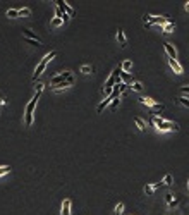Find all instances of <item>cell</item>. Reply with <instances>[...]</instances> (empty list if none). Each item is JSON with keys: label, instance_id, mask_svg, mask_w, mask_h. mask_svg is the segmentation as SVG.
Masks as SVG:
<instances>
[{"label": "cell", "instance_id": "1", "mask_svg": "<svg viewBox=\"0 0 189 215\" xmlns=\"http://www.w3.org/2000/svg\"><path fill=\"white\" fill-rule=\"evenodd\" d=\"M43 88H45L43 83H36V93H34V97L29 100V103L26 105V112H24V124H26V126H31V124H33L34 108H36V103H38V100H40L41 93H43Z\"/></svg>", "mask_w": 189, "mask_h": 215}, {"label": "cell", "instance_id": "2", "mask_svg": "<svg viewBox=\"0 0 189 215\" xmlns=\"http://www.w3.org/2000/svg\"><path fill=\"white\" fill-rule=\"evenodd\" d=\"M151 124L156 127L158 131H179V124L177 122H172V121H167L163 119L162 115H153L151 119Z\"/></svg>", "mask_w": 189, "mask_h": 215}, {"label": "cell", "instance_id": "3", "mask_svg": "<svg viewBox=\"0 0 189 215\" xmlns=\"http://www.w3.org/2000/svg\"><path fill=\"white\" fill-rule=\"evenodd\" d=\"M55 57H57V52H55V50H52V52H50V53H47V55H45L43 59L40 60V62H38L36 69H34V74H33V81H36V78H40V76L43 74V71L47 69L48 62H50L52 59H55Z\"/></svg>", "mask_w": 189, "mask_h": 215}, {"label": "cell", "instance_id": "4", "mask_svg": "<svg viewBox=\"0 0 189 215\" xmlns=\"http://www.w3.org/2000/svg\"><path fill=\"white\" fill-rule=\"evenodd\" d=\"M69 79H74V76H72V72H69V71H64V72H60V74L53 76V78L50 79V85H52V88H53V86H57V85H62V83L69 81Z\"/></svg>", "mask_w": 189, "mask_h": 215}, {"label": "cell", "instance_id": "5", "mask_svg": "<svg viewBox=\"0 0 189 215\" xmlns=\"http://www.w3.org/2000/svg\"><path fill=\"white\" fill-rule=\"evenodd\" d=\"M57 9H59V11L62 12V14H67L69 17H72V16L76 14L74 9L70 7V5L67 4V2H64V0H57Z\"/></svg>", "mask_w": 189, "mask_h": 215}, {"label": "cell", "instance_id": "6", "mask_svg": "<svg viewBox=\"0 0 189 215\" xmlns=\"http://www.w3.org/2000/svg\"><path fill=\"white\" fill-rule=\"evenodd\" d=\"M169 22V17L167 16H163V17H160V16H151V19H150L148 24H145L146 28H151V26H160L162 28L163 24H167Z\"/></svg>", "mask_w": 189, "mask_h": 215}, {"label": "cell", "instance_id": "7", "mask_svg": "<svg viewBox=\"0 0 189 215\" xmlns=\"http://www.w3.org/2000/svg\"><path fill=\"white\" fill-rule=\"evenodd\" d=\"M163 48H165V53H167V57H169V59L177 60V52H175L174 45H172V43H169V41H165V43H163Z\"/></svg>", "mask_w": 189, "mask_h": 215}, {"label": "cell", "instance_id": "8", "mask_svg": "<svg viewBox=\"0 0 189 215\" xmlns=\"http://www.w3.org/2000/svg\"><path fill=\"white\" fill-rule=\"evenodd\" d=\"M117 41H119L120 48H126V45H127V36H126V33H124L122 28H119V30H117Z\"/></svg>", "mask_w": 189, "mask_h": 215}, {"label": "cell", "instance_id": "9", "mask_svg": "<svg viewBox=\"0 0 189 215\" xmlns=\"http://www.w3.org/2000/svg\"><path fill=\"white\" fill-rule=\"evenodd\" d=\"M169 60V66L172 67V71H174L175 74H182L184 72V69H182V66L179 64V60H174V59H167Z\"/></svg>", "mask_w": 189, "mask_h": 215}, {"label": "cell", "instance_id": "10", "mask_svg": "<svg viewBox=\"0 0 189 215\" xmlns=\"http://www.w3.org/2000/svg\"><path fill=\"white\" fill-rule=\"evenodd\" d=\"M114 98H115L114 95H110V97H107V98H105V100H103V102H101V103L97 107V112H98V114H101V112H103L107 107H110V102L114 100Z\"/></svg>", "mask_w": 189, "mask_h": 215}, {"label": "cell", "instance_id": "11", "mask_svg": "<svg viewBox=\"0 0 189 215\" xmlns=\"http://www.w3.org/2000/svg\"><path fill=\"white\" fill-rule=\"evenodd\" d=\"M70 205H72V201H70L69 198H65V200L62 201V210H60V215H70Z\"/></svg>", "mask_w": 189, "mask_h": 215}, {"label": "cell", "instance_id": "12", "mask_svg": "<svg viewBox=\"0 0 189 215\" xmlns=\"http://www.w3.org/2000/svg\"><path fill=\"white\" fill-rule=\"evenodd\" d=\"M74 85V79H69V81H65V83H62V85H57V86H53V91L55 93H59V91H62V89H67V88H70V86Z\"/></svg>", "mask_w": 189, "mask_h": 215}, {"label": "cell", "instance_id": "13", "mask_svg": "<svg viewBox=\"0 0 189 215\" xmlns=\"http://www.w3.org/2000/svg\"><path fill=\"white\" fill-rule=\"evenodd\" d=\"M22 36L26 38V40H34V41H41L40 38L36 36V34L33 33L31 30H22Z\"/></svg>", "mask_w": 189, "mask_h": 215}, {"label": "cell", "instance_id": "14", "mask_svg": "<svg viewBox=\"0 0 189 215\" xmlns=\"http://www.w3.org/2000/svg\"><path fill=\"white\" fill-rule=\"evenodd\" d=\"M174 30H175V24H174V22H170V21H169L167 24H163V26L160 28V31H163V33H172Z\"/></svg>", "mask_w": 189, "mask_h": 215}, {"label": "cell", "instance_id": "15", "mask_svg": "<svg viewBox=\"0 0 189 215\" xmlns=\"http://www.w3.org/2000/svg\"><path fill=\"white\" fill-rule=\"evenodd\" d=\"M175 103L182 105V107H186V108H189V98L187 97H177V98H175Z\"/></svg>", "mask_w": 189, "mask_h": 215}, {"label": "cell", "instance_id": "16", "mask_svg": "<svg viewBox=\"0 0 189 215\" xmlns=\"http://www.w3.org/2000/svg\"><path fill=\"white\" fill-rule=\"evenodd\" d=\"M150 108H151V114H155V115H158V114H162V112H163V105L162 103H156V102Z\"/></svg>", "mask_w": 189, "mask_h": 215}, {"label": "cell", "instance_id": "17", "mask_svg": "<svg viewBox=\"0 0 189 215\" xmlns=\"http://www.w3.org/2000/svg\"><path fill=\"white\" fill-rule=\"evenodd\" d=\"M134 122H136V126H137L139 131H146V122L141 117H134Z\"/></svg>", "mask_w": 189, "mask_h": 215}, {"label": "cell", "instance_id": "18", "mask_svg": "<svg viewBox=\"0 0 189 215\" xmlns=\"http://www.w3.org/2000/svg\"><path fill=\"white\" fill-rule=\"evenodd\" d=\"M131 67H133V62H131L129 59H127V60H124V62L120 64V69H122V72H129V71H131Z\"/></svg>", "mask_w": 189, "mask_h": 215}, {"label": "cell", "instance_id": "19", "mask_svg": "<svg viewBox=\"0 0 189 215\" xmlns=\"http://www.w3.org/2000/svg\"><path fill=\"white\" fill-rule=\"evenodd\" d=\"M127 88H131L133 91H137V93L143 91V85H141V83H137V81H133L129 86H127Z\"/></svg>", "mask_w": 189, "mask_h": 215}, {"label": "cell", "instance_id": "20", "mask_svg": "<svg viewBox=\"0 0 189 215\" xmlns=\"http://www.w3.org/2000/svg\"><path fill=\"white\" fill-rule=\"evenodd\" d=\"M5 16H7V17H11V19L19 17V9H9V11L5 12Z\"/></svg>", "mask_w": 189, "mask_h": 215}, {"label": "cell", "instance_id": "21", "mask_svg": "<svg viewBox=\"0 0 189 215\" xmlns=\"http://www.w3.org/2000/svg\"><path fill=\"white\" fill-rule=\"evenodd\" d=\"M172 182H174L172 174H167L165 177H163V181H162V186H172Z\"/></svg>", "mask_w": 189, "mask_h": 215}, {"label": "cell", "instance_id": "22", "mask_svg": "<svg viewBox=\"0 0 189 215\" xmlns=\"http://www.w3.org/2000/svg\"><path fill=\"white\" fill-rule=\"evenodd\" d=\"M156 191V188H155V184H146L145 186V193L148 194V196H151L153 193Z\"/></svg>", "mask_w": 189, "mask_h": 215}, {"label": "cell", "instance_id": "23", "mask_svg": "<svg viewBox=\"0 0 189 215\" xmlns=\"http://www.w3.org/2000/svg\"><path fill=\"white\" fill-rule=\"evenodd\" d=\"M139 103H143V105H148V107H151V105L155 103V100H151V98H148V97H143V98H139Z\"/></svg>", "mask_w": 189, "mask_h": 215}, {"label": "cell", "instance_id": "24", "mask_svg": "<svg viewBox=\"0 0 189 215\" xmlns=\"http://www.w3.org/2000/svg\"><path fill=\"white\" fill-rule=\"evenodd\" d=\"M172 196H174V194H167V196H165V201H167L169 207H174V205L177 203V200H174Z\"/></svg>", "mask_w": 189, "mask_h": 215}, {"label": "cell", "instance_id": "25", "mask_svg": "<svg viewBox=\"0 0 189 215\" xmlns=\"http://www.w3.org/2000/svg\"><path fill=\"white\" fill-rule=\"evenodd\" d=\"M9 172H11V167H9V165H2V167H0V177L5 176V174H9Z\"/></svg>", "mask_w": 189, "mask_h": 215}, {"label": "cell", "instance_id": "26", "mask_svg": "<svg viewBox=\"0 0 189 215\" xmlns=\"http://www.w3.org/2000/svg\"><path fill=\"white\" fill-rule=\"evenodd\" d=\"M81 72H83V74H91V72H93V67L91 66H83L81 67Z\"/></svg>", "mask_w": 189, "mask_h": 215}, {"label": "cell", "instance_id": "27", "mask_svg": "<svg viewBox=\"0 0 189 215\" xmlns=\"http://www.w3.org/2000/svg\"><path fill=\"white\" fill-rule=\"evenodd\" d=\"M124 212V203H117L115 205V215H120Z\"/></svg>", "mask_w": 189, "mask_h": 215}, {"label": "cell", "instance_id": "28", "mask_svg": "<svg viewBox=\"0 0 189 215\" xmlns=\"http://www.w3.org/2000/svg\"><path fill=\"white\" fill-rule=\"evenodd\" d=\"M119 98H114V100H112L110 102V108H112V110H117V107H119Z\"/></svg>", "mask_w": 189, "mask_h": 215}, {"label": "cell", "instance_id": "29", "mask_svg": "<svg viewBox=\"0 0 189 215\" xmlns=\"http://www.w3.org/2000/svg\"><path fill=\"white\" fill-rule=\"evenodd\" d=\"M181 93L184 95V97H187L189 98V85H184V86H181Z\"/></svg>", "mask_w": 189, "mask_h": 215}, {"label": "cell", "instance_id": "30", "mask_svg": "<svg viewBox=\"0 0 189 215\" xmlns=\"http://www.w3.org/2000/svg\"><path fill=\"white\" fill-rule=\"evenodd\" d=\"M62 24H64V22L60 21L59 17H53V19H52V26H53V28H59V26H62Z\"/></svg>", "mask_w": 189, "mask_h": 215}, {"label": "cell", "instance_id": "31", "mask_svg": "<svg viewBox=\"0 0 189 215\" xmlns=\"http://www.w3.org/2000/svg\"><path fill=\"white\" fill-rule=\"evenodd\" d=\"M19 16H31V11L28 7H24V9H19Z\"/></svg>", "mask_w": 189, "mask_h": 215}, {"label": "cell", "instance_id": "32", "mask_svg": "<svg viewBox=\"0 0 189 215\" xmlns=\"http://www.w3.org/2000/svg\"><path fill=\"white\" fill-rule=\"evenodd\" d=\"M150 19H151V14H148V12H146V14H143V22H145V24H148Z\"/></svg>", "mask_w": 189, "mask_h": 215}, {"label": "cell", "instance_id": "33", "mask_svg": "<svg viewBox=\"0 0 189 215\" xmlns=\"http://www.w3.org/2000/svg\"><path fill=\"white\" fill-rule=\"evenodd\" d=\"M5 103H7V100L4 97H0V105H5Z\"/></svg>", "mask_w": 189, "mask_h": 215}, {"label": "cell", "instance_id": "34", "mask_svg": "<svg viewBox=\"0 0 189 215\" xmlns=\"http://www.w3.org/2000/svg\"><path fill=\"white\" fill-rule=\"evenodd\" d=\"M186 11H189V2H187V4H186Z\"/></svg>", "mask_w": 189, "mask_h": 215}, {"label": "cell", "instance_id": "35", "mask_svg": "<svg viewBox=\"0 0 189 215\" xmlns=\"http://www.w3.org/2000/svg\"><path fill=\"white\" fill-rule=\"evenodd\" d=\"M187 188H189V181H187Z\"/></svg>", "mask_w": 189, "mask_h": 215}]
</instances>
